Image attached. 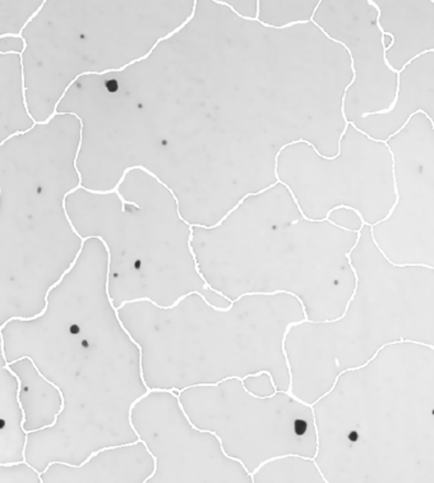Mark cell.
I'll list each match as a JSON object with an SVG mask.
<instances>
[{"instance_id": "5b68a950", "label": "cell", "mask_w": 434, "mask_h": 483, "mask_svg": "<svg viewBox=\"0 0 434 483\" xmlns=\"http://www.w3.org/2000/svg\"><path fill=\"white\" fill-rule=\"evenodd\" d=\"M171 395L178 399L179 408H180V411L183 412V416H184L185 419L188 421V424H189V426H191L192 429H193V430L198 431V432H201V433H211V435H213V436L216 437L217 440H218V443H220V448H221V451H223L224 457L229 458V459H231V460H234V462H237V463L240 464V465L243 467L244 470L248 473V476L250 477L252 473H250V470H248V468L245 467V464H244L240 459H237V458L230 457V455H229V454L225 451L224 446H223V438L218 436L215 431L202 430V429H198L197 426H194V424H193V422L191 421V418H189V416L187 414V412L184 411V407H183V404H182V402H180V394H175V392H172Z\"/></svg>"}, {"instance_id": "7a4b0ae2", "label": "cell", "mask_w": 434, "mask_h": 483, "mask_svg": "<svg viewBox=\"0 0 434 483\" xmlns=\"http://www.w3.org/2000/svg\"><path fill=\"white\" fill-rule=\"evenodd\" d=\"M312 22L348 52L353 80L342 100L349 123L388 113L394 104L400 71L386 59V36L373 0H321Z\"/></svg>"}, {"instance_id": "6da1fadb", "label": "cell", "mask_w": 434, "mask_h": 483, "mask_svg": "<svg viewBox=\"0 0 434 483\" xmlns=\"http://www.w3.org/2000/svg\"><path fill=\"white\" fill-rule=\"evenodd\" d=\"M275 178L285 185L303 218L329 221L337 210L358 214L362 224L373 228L382 193L395 183L391 149L349 123L340 139V150L326 158L315 146L298 141L278 156Z\"/></svg>"}, {"instance_id": "3957f363", "label": "cell", "mask_w": 434, "mask_h": 483, "mask_svg": "<svg viewBox=\"0 0 434 483\" xmlns=\"http://www.w3.org/2000/svg\"><path fill=\"white\" fill-rule=\"evenodd\" d=\"M25 31V28L22 27L20 28V33H3V35H0V37L1 39H6V37H18V39H20V40L23 41V49H22V52H13V50H11V52H1V55H11V54H17V55H20V80H22V96H23V105H25V109H26V113L28 117H30V120H33V126L28 129V131H17V132H14L13 134H11V136H8L7 139H3L1 142H0V145L3 146L6 142H7L8 139H12L13 137H16V136H20V134H25V133L30 132L31 129H33L35 127L37 126V120H33V115H31V113H30V110H28V105H27V98H26V78H25V66H23V58H22V55H23V53H25V50L27 49V41L25 37H22V33Z\"/></svg>"}, {"instance_id": "277c9868", "label": "cell", "mask_w": 434, "mask_h": 483, "mask_svg": "<svg viewBox=\"0 0 434 483\" xmlns=\"http://www.w3.org/2000/svg\"><path fill=\"white\" fill-rule=\"evenodd\" d=\"M143 443V445H145L146 450H147V453L150 454V457H152L153 462H155V465H153V472H152L151 475H150V477H147V478L145 479V482H148V481L151 479L152 477L156 475V472H158V458L155 457V455L152 454L151 450H150V448H148V445H147V443H146L145 440H142V438H139L137 441H133V443H123V445H118V446H105V448H101V449H99V450L91 453V454H90V457L87 458L85 462L81 464V465H73V464L66 463V462H52V463L47 464V467L45 468V470H42V472H39V475H37V476H39V481L41 483L44 482V481H42V478H41V476H42L44 473H47V470H49L52 465H54V464L66 465V467H72V468H81V467H85L86 464L88 463V462H90L93 457L99 455L100 453H102V451L114 450V449H119V448H127V446H134V445H137V443Z\"/></svg>"}]
</instances>
